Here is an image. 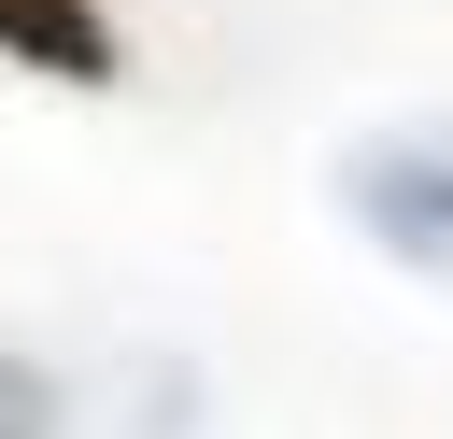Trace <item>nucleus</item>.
Here are the masks:
<instances>
[{
    "label": "nucleus",
    "instance_id": "obj_2",
    "mask_svg": "<svg viewBox=\"0 0 453 439\" xmlns=\"http://www.w3.org/2000/svg\"><path fill=\"white\" fill-rule=\"evenodd\" d=\"M0 57L42 85H113V14L99 0H0Z\"/></svg>",
    "mask_w": 453,
    "mask_h": 439
},
{
    "label": "nucleus",
    "instance_id": "obj_1",
    "mask_svg": "<svg viewBox=\"0 0 453 439\" xmlns=\"http://www.w3.org/2000/svg\"><path fill=\"white\" fill-rule=\"evenodd\" d=\"M340 198H354V227H368L396 269L453 283V156H439V142H368V156L340 170Z\"/></svg>",
    "mask_w": 453,
    "mask_h": 439
},
{
    "label": "nucleus",
    "instance_id": "obj_3",
    "mask_svg": "<svg viewBox=\"0 0 453 439\" xmlns=\"http://www.w3.org/2000/svg\"><path fill=\"white\" fill-rule=\"evenodd\" d=\"M0 439H42V368L0 354Z\"/></svg>",
    "mask_w": 453,
    "mask_h": 439
}]
</instances>
